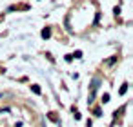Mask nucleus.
I'll use <instances>...</instances> for the list:
<instances>
[{
  "label": "nucleus",
  "instance_id": "f257e3e1",
  "mask_svg": "<svg viewBox=\"0 0 133 127\" xmlns=\"http://www.w3.org/2000/svg\"><path fill=\"white\" fill-rule=\"evenodd\" d=\"M40 35H42V38H49V36H51V29H49V27H46V29H42V33H40Z\"/></svg>",
  "mask_w": 133,
  "mask_h": 127
},
{
  "label": "nucleus",
  "instance_id": "20e7f679",
  "mask_svg": "<svg viewBox=\"0 0 133 127\" xmlns=\"http://www.w3.org/2000/svg\"><path fill=\"white\" fill-rule=\"evenodd\" d=\"M102 102H104V103H106V102H109V94H108V93L102 96Z\"/></svg>",
  "mask_w": 133,
  "mask_h": 127
},
{
  "label": "nucleus",
  "instance_id": "39448f33",
  "mask_svg": "<svg viewBox=\"0 0 133 127\" xmlns=\"http://www.w3.org/2000/svg\"><path fill=\"white\" fill-rule=\"evenodd\" d=\"M0 96H2V94H0Z\"/></svg>",
  "mask_w": 133,
  "mask_h": 127
},
{
  "label": "nucleus",
  "instance_id": "7ed1b4c3",
  "mask_svg": "<svg viewBox=\"0 0 133 127\" xmlns=\"http://www.w3.org/2000/svg\"><path fill=\"white\" fill-rule=\"evenodd\" d=\"M126 91H128V85H126V84H124V85H122V87H120V94H124V93H126Z\"/></svg>",
  "mask_w": 133,
  "mask_h": 127
},
{
  "label": "nucleus",
  "instance_id": "f03ea898",
  "mask_svg": "<svg viewBox=\"0 0 133 127\" xmlns=\"http://www.w3.org/2000/svg\"><path fill=\"white\" fill-rule=\"evenodd\" d=\"M31 89H33V93H37V94H40V87H38V85H31Z\"/></svg>",
  "mask_w": 133,
  "mask_h": 127
}]
</instances>
